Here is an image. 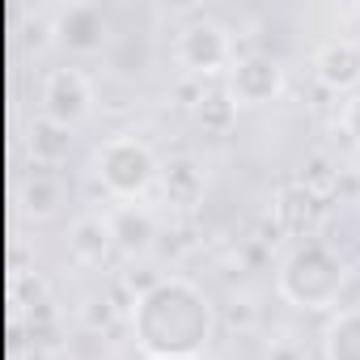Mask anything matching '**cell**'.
Instances as JSON below:
<instances>
[{"instance_id":"cell-1","label":"cell","mask_w":360,"mask_h":360,"mask_svg":"<svg viewBox=\"0 0 360 360\" xmlns=\"http://www.w3.org/2000/svg\"><path fill=\"white\" fill-rule=\"evenodd\" d=\"M131 326H136V343L148 352V360H183V356H200L208 347L217 314L200 284H191L183 276H165L153 292L140 297Z\"/></svg>"},{"instance_id":"cell-2","label":"cell","mask_w":360,"mask_h":360,"mask_svg":"<svg viewBox=\"0 0 360 360\" xmlns=\"http://www.w3.org/2000/svg\"><path fill=\"white\" fill-rule=\"evenodd\" d=\"M347 284V259L326 238H305L280 263V297L301 309H330Z\"/></svg>"},{"instance_id":"cell-3","label":"cell","mask_w":360,"mask_h":360,"mask_svg":"<svg viewBox=\"0 0 360 360\" xmlns=\"http://www.w3.org/2000/svg\"><path fill=\"white\" fill-rule=\"evenodd\" d=\"M94 169L102 178V187L119 200V204H136L140 195L153 191V183L161 178L157 153L140 140V136H110L98 153H94Z\"/></svg>"},{"instance_id":"cell-4","label":"cell","mask_w":360,"mask_h":360,"mask_svg":"<svg viewBox=\"0 0 360 360\" xmlns=\"http://www.w3.org/2000/svg\"><path fill=\"white\" fill-rule=\"evenodd\" d=\"M174 60L183 64L191 77H217L221 68H229L238 56H233V39L221 22H208V18H195L178 30L174 39Z\"/></svg>"},{"instance_id":"cell-5","label":"cell","mask_w":360,"mask_h":360,"mask_svg":"<svg viewBox=\"0 0 360 360\" xmlns=\"http://www.w3.org/2000/svg\"><path fill=\"white\" fill-rule=\"evenodd\" d=\"M288 77H284V64L267 51H246L229 64V77H225V89L238 106H267L284 94Z\"/></svg>"},{"instance_id":"cell-6","label":"cell","mask_w":360,"mask_h":360,"mask_svg":"<svg viewBox=\"0 0 360 360\" xmlns=\"http://www.w3.org/2000/svg\"><path fill=\"white\" fill-rule=\"evenodd\" d=\"M51 34L60 47H68L72 56H98L110 39V18L102 5H89V0H77V5H64L51 22Z\"/></svg>"},{"instance_id":"cell-7","label":"cell","mask_w":360,"mask_h":360,"mask_svg":"<svg viewBox=\"0 0 360 360\" xmlns=\"http://www.w3.org/2000/svg\"><path fill=\"white\" fill-rule=\"evenodd\" d=\"M89 106H94V85L81 68H56L47 77V85H43V115L47 119L72 127L89 115Z\"/></svg>"},{"instance_id":"cell-8","label":"cell","mask_w":360,"mask_h":360,"mask_svg":"<svg viewBox=\"0 0 360 360\" xmlns=\"http://www.w3.org/2000/svg\"><path fill=\"white\" fill-rule=\"evenodd\" d=\"M314 72H318L322 89H330V94H352V89H360V43H352V39H330V43L314 56Z\"/></svg>"},{"instance_id":"cell-9","label":"cell","mask_w":360,"mask_h":360,"mask_svg":"<svg viewBox=\"0 0 360 360\" xmlns=\"http://www.w3.org/2000/svg\"><path fill=\"white\" fill-rule=\"evenodd\" d=\"M271 212H276L280 233H288V238H301V242H305V238L314 233L318 217H322V200H318L305 183H288V187H280V195H276Z\"/></svg>"},{"instance_id":"cell-10","label":"cell","mask_w":360,"mask_h":360,"mask_svg":"<svg viewBox=\"0 0 360 360\" xmlns=\"http://www.w3.org/2000/svg\"><path fill=\"white\" fill-rule=\"evenodd\" d=\"M106 225H110L115 246L123 255H144L157 242V217L144 204H119V208H110L106 212Z\"/></svg>"},{"instance_id":"cell-11","label":"cell","mask_w":360,"mask_h":360,"mask_svg":"<svg viewBox=\"0 0 360 360\" xmlns=\"http://www.w3.org/2000/svg\"><path fill=\"white\" fill-rule=\"evenodd\" d=\"M161 187H165V200L169 204L195 208L204 200V169L191 157H174V161L161 165Z\"/></svg>"},{"instance_id":"cell-12","label":"cell","mask_w":360,"mask_h":360,"mask_svg":"<svg viewBox=\"0 0 360 360\" xmlns=\"http://www.w3.org/2000/svg\"><path fill=\"white\" fill-rule=\"evenodd\" d=\"M322 360H360V305L330 314L322 330Z\"/></svg>"},{"instance_id":"cell-13","label":"cell","mask_w":360,"mask_h":360,"mask_svg":"<svg viewBox=\"0 0 360 360\" xmlns=\"http://www.w3.org/2000/svg\"><path fill=\"white\" fill-rule=\"evenodd\" d=\"M26 148H30V157H34L39 165H60V161H68V153H72V127H64V123H56V119L43 115V119L30 123Z\"/></svg>"},{"instance_id":"cell-14","label":"cell","mask_w":360,"mask_h":360,"mask_svg":"<svg viewBox=\"0 0 360 360\" xmlns=\"http://www.w3.org/2000/svg\"><path fill=\"white\" fill-rule=\"evenodd\" d=\"M68 246H72V255H77L81 263H89V267L106 263L110 250H119V246H115V233H110V225H106V217H81V221L72 225V233H68Z\"/></svg>"},{"instance_id":"cell-15","label":"cell","mask_w":360,"mask_h":360,"mask_svg":"<svg viewBox=\"0 0 360 360\" xmlns=\"http://www.w3.org/2000/svg\"><path fill=\"white\" fill-rule=\"evenodd\" d=\"M60 204H64L60 178H51V174H34V178H26V187H22V212H26V217L47 221Z\"/></svg>"},{"instance_id":"cell-16","label":"cell","mask_w":360,"mask_h":360,"mask_svg":"<svg viewBox=\"0 0 360 360\" xmlns=\"http://www.w3.org/2000/svg\"><path fill=\"white\" fill-rule=\"evenodd\" d=\"M195 119H200V127H204L208 136H225V131L233 127V119H238V102L229 98V89H212V94H204V102L195 106Z\"/></svg>"},{"instance_id":"cell-17","label":"cell","mask_w":360,"mask_h":360,"mask_svg":"<svg viewBox=\"0 0 360 360\" xmlns=\"http://www.w3.org/2000/svg\"><path fill=\"white\" fill-rule=\"evenodd\" d=\"M255 318H259V309H255V301H229V309H225V322L233 326V330H250L255 326Z\"/></svg>"},{"instance_id":"cell-18","label":"cell","mask_w":360,"mask_h":360,"mask_svg":"<svg viewBox=\"0 0 360 360\" xmlns=\"http://www.w3.org/2000/svg\"><path fill=\"white\" fill-rule=\"evenodd\" d=\"M115 314H119V309H115V305H110V297L102 292L98 301H89V309H85V322H89L94 330H102V326H110V322H115Z\"/></svg>"},{"instance_id":"cell-19","label":"cell","mask_w":360,"mask_h":360,"mask_svg":"<svg viewBox=\"0 0 360 360\" xmlns=\"http://www.w3.org/2000/svg\"><path fill=\"white\" fill-rule=\"evenodd\" d=\"M343 131L352 136V144L360 148V89L343 102Z\"/></svg>"},{"instance_id":"cell-20","label":"cell","mask_w":360,"mask_h":360,"mask_svg":"<svg viewBox=\"0 0 360 360\" xmlns=\"http://www.w3.org/2000/svg\"><path fill=\"white\" fill-rule=\"evenodd\" d=\"M267 360H305V352H301L297 343H288V339H276V343L267 347Z\"/></svg>"},{"instance_id":"cell-21","label":"cell","mask_w":360,"mask_h":360,"mask_svg":"<svg viewBox=\"0 0 360 360\" xmlns=\"http://www.w3.org/2000/svg\"><path fill=\"white\" fill-rule=\"evenodd\" d=\"M183 360H204V356H183Z\"/></svg>"}]
</instances>
